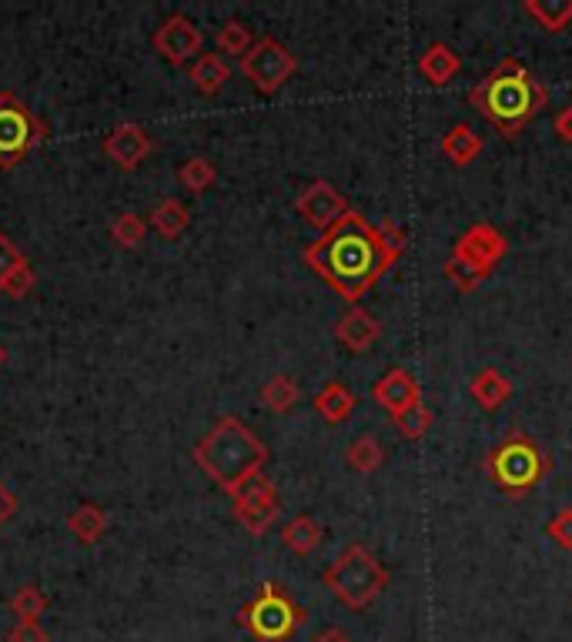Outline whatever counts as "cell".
I'll return each mask as SVG.
<instances>
[{
	"mask_svg": "<svg viewBox=\"0 0 572 642\" xmlns=\"http://www.w3.org/2000/svg\"><path fill=\"white\" fill-rule=\"evenodd\" d=\"M406 242L409 238L399 225L386 222L375 228L358 211H348L335 228L305 248L302 258L348 305H358V298L402 258Z\"/></svg>",
	"mask_w": 572,
	"mask_h": 642,
	"instance_id": "obj_1",
	"label": "cell"
},
{
	"mask_svg": "<svg viewBox=\"0 0 572 642\" xmlns=\"http://www.w3.org/2000/svg\"><path fill=\"white\" fill-rule=\"evenodd\" d=\"M469 104L505 137H519V131L549 104V88L529 74L515 58H502L472 91Z\"/></svg>",
	"mask_w": 572,
	"mask_h": 642,
	"instance_id": "obj_2",
	"label": "cell"
},
{
	"mask_svg": "<svg viewBox=\"0 0 572 642\" xmlns=\"http://www.w3.org/2000/svg\"><path fill=\"white\" fill-rule=\"evenodd\" d=\"M191 456H195L198 469L228 496H235L252 476H258L268 466V446L238 415L218 418Z\"/></svg>",
	"mask_w": 572,
	"mask_h": 642,
	"instance_id": "obj_3",
	"label": "cell"
},
{
	"mask_svg": "<svg viewBox=\"0 0 572 642\" xmlns=\"http://www.w3.org/2000/svg\"><path fill=\"white\" fill-rule=\"evenodd\" d=\"M321 582L341 599L348 609H368L381 592L389 589L392 575L389 569L375 559V552L361 542L345 546V552L325 569Z\"/></svg>",
	"mask_w": 572,
	"mask_h": 642,
	"instance_id": "obj_4",
	"label": "cell"
},
{
	"mask_svg": "<svg viewBox=\"0 0 572 642\" xmlns=\"http://www.w3.org/2000/svg\"><path fill=\"white\" fill-rule=\"evenodd\" d=\"M486 472L492 479V486L509 496V499H525L542 476L549 472V459L542 456V449L535 446L532 436L525 432H509L489 456H486Z\"/></svg>",
	"mask_w": 572,
	"mask_h": 642,
	"instance_id": "obj_5",
	"label": "cell"
},
{
	"mask_svg": "<svg viewBox=\"0 0 572 642\" xmlns=\"http://www.w3.org/2000/svg\"><path fill=\"white\" fill-rule=\"evenodd\" d=\"M238 622L258 639V642H288L295 629L305 622V609L275 582H265L262 592L242 609Z\"/></svg>",
	"mask_w": 572,
	"mask_h": 642,
	"instance_id": "obj_6",
	"label": "cell"
},
{
	"mask_svg": "<svg viewBox=\"0 0 572 642\" xmlns=\"http://www.w3.org/2000/svg\"><path fill=\"white\" fill-rule=\"evenodd\" d=\"M44 141V124L11 91L0 94V167H18Z\"/></svg>",
	"mask_w": 572,
	"mask_h": 642,
	"instance_id": "obj_7",
	"label": "cell"
},
{
	"mask_svg": "<svg viewBox=\"0 0 572 642\" xmlns=\"http://www.w3.org/2000/svg\"><path fill=\"white\" fill-rule=\"evenodd\" d=\"M298 71V58L275 38H262L252 44V51L242 58V74L262 91V94H278L292 74Z\"/></svg>",
	"mask_w": 572,
	"mask_h": 642,
	"instance_id": "obj_8",
	"label": "cell"
},
{
	"mask_svg": "<svg viewBox=\"0 0 572 642\" xmlns=\"http://www.w3.org/2000/svg\"><path fill=\"white\" fill-rule=\"evenodd\" d=\"M505 252H509V238H505L496 225L479 222V225H472V228L456 242L452 258H456L459 265H466L469 272H476L479 278H486V275L505 258Z\"/></svg>",
	"mask_w": 572,
	"mask_h": 642,
	"instance_id": "obj_9",
	"label": "cell"
},
{
	"mask_svg": "<svg viewBox=\"0 0 572 642\" xmlns=\"http://www.w3.org/2000/svg\"><path fill=\"white\" fill-rule=\"evenodd\" d=\"M232 499H235V519L245 526V532L265 536L278 522V512H282L278 509V492L262 472L252 476Z\"/></svg>",
	"mask_w": 572,
	"mask_h": 642,
	"instance_id": "obj_10",
	"label": "cell"
},
{
	"mask_svg": "<svg viewBox=\"0 0 572 642\" xmlns=\"http://www.w3.org/2000/svg\"><path fill=\"white\" fill-rule=\"evenodd\" d=\"M295 211L302 214L305 225H311L315 232L325 235L328 228H335V225L345 218L351 207H348L345 194H341L331 181L318 177V181H311V184L295 197Z\"/></svg>",
	"mask_w": 572,
	"mask_h": 642,
	"instance_id": "obj_11",
	"label": "cell"
},
{
	"mask_svg": "<svg viewBox=\"0 0 572 642\" xmlns=\"http://www.w3.org/2000/svg\"><path fill=\"white\" fill-rule=\"evenodd\" d=\"M154 51L174 64V68H184L187 61H198L202 58V48H205V34L198 31V24L184 18V14H171L167 21H161V28L154 31L151 38Z\"/></svg>",
	"mask_w": 572,
	"mask_h": 642,
	"instance_id": "obj_12",
	"label": "cell"
},
{
	"mask_svg": "<svg viewBox=\"0 0 572 642\" xmlns=\"http://www.w3.org/2000/svg\"><path fill=\"white\" fill-rule=\"evenodd\" d=\"M371 398L375 405L386 411L392 421L402 418L406 411L419 408L422 405V385L412 371L406 368H389L386 375H381L375 385H371Z\"/></svg>",
	"mask_w": 572,
	"mask_h": 642,
	"instance_id": "obj_13",
	"label": "cell"
},
{
	"mask_svg": "<svg viewBox=\"0 0 572 642\" xmlns=\"http://www.w3.org/2000/svg\"><path fill=\"white\" fill-rule=\"evenodd\" d=\"M104 154L121 167V171H134L147 154H151V137L141 124H118L108 137H104Z\"/></svg>",
	"mask_w": 572,
	"mask_h": 642,
	"instance_id": "obj_14",
	"label": "cell"
},
{
	"mask_svg": "<svg viewBox=\"0 0 572 642\" xmlns=\"http://www.w3.org/2000/svg\"><path fill=\"white\" fill-rule=\"evenodd\" d=\"M335 338H338L348 351L361 355V351H368V348L381 338V325H378V318H375L371 312H365L361 305H351V308L335 322Z\"/></svg>",
	"mask_w": 572,
	"mask_h": 642,
	"instance_id": "obj_15",
	"label": "cell"
},
{
	"mask_svg": "<svg viewBox=\"0 0 572 642\" xmlns=\"http://www.w3.org/2000/svg\"><path fill=\"white\" fill-rule=\"evenodd\" d=\"M419 71H422V78H426L432 88H446V84L462 71V58H459L449 44L436 41V44H429L426 54L419 58Z\"/></svg>",
	"mask_w": 572,
	"mask_h": 642,
	"instance_id": "obj_16",
	"label": "cell"
},
{
	"mask_svg": "<svg viewBox=\"0 0 572 642\" xmlns=\"http://www.w3.org/2000/svg\"><path fill=\"white\" fill-rule=\"evenodd\" d=\"M187 78H191V84H195V91H198V94L215 98V94L228 84L232 68L225 64V58H222V54H202L195 64H191Z\"/></svg>",
	"mask_w": 572,
	"mask_h": 642,
	"instance_id": "obj_17",
	"label": "cell"
},
{
	"mask_svg": "<svg viewBox=\"0 0 572 642\" xmlns=\"http://www.w3.org/2000/svg\"><path fill=\"white\" fill-rule=\"evenodd\" d=\"M469 391H472V398H476L486 411H496V408H502V405L512 398V381H509L499 368H482V371L469 381Z\"/></svg>",
	"mask_w": 572,
	"mask_h": 642,
	"instance_id": "obj_18",
	"label": "cell"
},
{
	"mask_svg": "<svg viewBox=\"0 0 572 642\" xmlns=\"http://www.w3.org/2000/svg\"><path fill=\"white\" fill-rule=\"evenodd\" d=\"M442 154L456 164V167H466V164H472L479 154H482V134H476L469 124H452L449 131H446V137H442Z\"/></svg>",
	"mask_w": 572,
	"mask_h": 642,
	"instance_id": "obj_19",
	"label": "cell"
},
{
	"mask_svg": "<svg viewBox=\"0 0 572 642\" xmlns=\"http://www.w3.org/2000/svg\"><path fill=\"white\" fill-rule=\"evenodd\" d=\"M355 401H358V398L348 391V385H341V381H328V385L315 395V411H318L328 425H341V421H348V418H351Z\"/></svg>",
	"mask_w": 572,
	"mask_h": 642,
	"instance_id": "obj_20",
	"label": "cell"
},
{
	"mask_svg": "<svg viewBox=\"0 0 572 642\" xmlns=\"http://www.w3.org/2000/svg\"><path fill=\"white\" fill-rule=\"evenodd\" d=\"M522 11L549 34H562L572 24V0H525Z\"/></svg>",
	"mask_w": 572,
	"mask_h": 642,
	"instance_id": "obj_21",
	"label": "cell"
},
{
	"mask_svg": "<svg viewBox=\"0 0 572 642\" xmlns=\"http://www.w3.org/2000/svg\"><path fill=\"white\" fill-rule=\"evenodd\" d=\"M151 225H154V232H157L161 238L174 242V238H181V235L187 232V225H191V211L184 207V201L164 197V201L151 211Z\"/></svg>",
	"mask_w": 572,
	"mask_h": 642,
	"instance_id": "obj_22",
	"label": "cell"
},
{
	"mask_svg": "<svg viewBox=\"0 0 572 642\" xmlns=\"http://www.w3.org/2000/svg\"><path fill=\"white\" fill-rule=\"evenodd\" d=\"M104 529H108V516H104V509L94 506V502H81V506L68 516V532H71L78 542H84V546H94V542L104 536Z\"/></svg>",
	"mask_w": 572,
	"mask_h": 642,
	"instance_id": "obj_23",
	"label": "cell"
},
{
	"mask_svg": "<svg viewBox=\"0 0 572 642\" xmlns=\"http://www.w3.org/2000/svg\"><path fill=\"white\" fill-rule=\"evenodd\" d=\"M325 539V529L318 526V519L311 516H295L285 529H282V542L295 552V556H311Z\"/></svg>",
	"mask_w": 572,
	"mask_h": 642,
	"instance_id": "obj_24",
	"label": "cell"
},
{
	"mask_svg": "<svg viewBox=\"0 0 572 642\" xmlns=\"http://www.w3.org/2000/svg\"><path fill=\"white\" fill-rule=\"evenodd\" d=\"M348 466L358 472V476H371L381 469V462H386V449H381V442L375 436H358L351 446H348Z\"/></svg>",
	"mask_w": 572,
	"mask_h": 642,
	"instance_id": "obj_25",
	"label": "cell"
},
{
	"mask_svg": "<svg viewBox=\"0 0 572 642\" xmlns=\"http://www.w3.org/2000/svg\"><path fill=\"white\" fill-rule=\"evenodd\" d=\"M262 401H265V408L275 411V415L292 411L295 401H298V385H295V378H292V375H272V378L262 385Z\"/></svg>",
	"mask_w": 572,
	"mask_h": 642,
	"instance_id": "obj_26",
	"label": "cell"
},
{
	"mask_svg": "<svg viewBox=\"0 0 572 642\" xmlns=\"http://www.w3.org/2000/svg\"><path fill=\"white\" fill-rule=\"evenodd\" d=\"M177 181H181V187H187L191 194H205V191L218 181V171H215V164H212L208 157L195 154V157H187V161L181 164Z\"/></svg>",
	"mask_w": 572,
	"mask_h": 642,
	"instance_id": "obj_27",
	"label": "cell"
},
{
	"mask_svg": "<svg viewBox=\"0 0 572 642\" xmlns=\"http://www.w3.org/2000/svg\"><path fill=\"white\" fill-rule=\"evenodd\" d=\"M215 44L222 54H235V58H245L252 51V28L242 24V21H225L215 34Z\"/></svg>",
	"mask_w": 572,
	"mask_h": 642,
	"instance_id": "obj_28",
	"label": "cell"
},
{
	"mask_svg": "<svg viewBox=\"0 0 572 642\" xmlns=\"http://www.w3.org/2000/svg\"><path fill=\"white\" fill-rule=\"evenodd\" d=\"M48 609V599L38 585H21L11 599V612L18 615V622H38Z\"/></svg>",
	"mask_w": 572,
	"mask_h": 642,
	"instance_id": "obj_29",
	"label": "cell"
},
{
	"mask_svg": "<svg viewBox=\"0 0 572 642\" xmlns=\"http://www.w3.org/2000/svg\"><path fill=\"white\" fill-rule=\"evenodd\" d=\"M144 235H147V225H144V218H137V214H121V218L111 225V242L118 245V248H137L141 242H144Z\"/></svg>",
	"mask_w": 572,
	"mask_h": 642,
	"instance_id": "obj_30",
	"label": "cell"
},
{
	"mask_svg": "<svg viewBox=\"0 0 572 642\" xmlns=\"http://www.w3.org/2000/svg\"><path fill=\"white\" fill-rule=\"evenodd\" d=\"M396 428L402 432V439L419 442V439H426V432L432 428V411H429L426 405H419V408L406 411L402 418H396Z\"/></svg>",
	"mask_w": 572,
	"mask_h": 642,
	"instance_id": "obj_31",
	"label": "cell"
},
{
	"mask_svg": "<svg viewBox=\"0 0 572 642\" xmlns=\"http://www.w3.org/2000/svg\"><path fill=\"white\" fill-rule=\"evenodd\" d=\"M28 265V258H24V252L8 238V235H0V285H4L18 268H24Z\"/></svg>",
	"mask_w": 572,
	"mask_h": 642,
	"instance_id": "obj_32",
	"label": "cell"
},
{
	"mask_svg": "<svg viewBox=\"0 0 572 642\" xmlns=\"http://www.w3.org/2000/svg\"><path fill=\"white\" fill-rule=\"evenodd\" d=\"M545 532H549V539H552L559 549L572 552V509L555 512V516H552V522L545 526Z\"/></svg>",
	"mask_w": 572,
	"mask_h": 642,
	"instance_id": "obj_33",
	"label": "cell"
},
{
	"mask_svg": "<svg viewBox=\"0 0 572 642\" xmlns=\"http://www.w3.org/2000/svg\"><path fill=\"white\" fill-rule=\"evenodd\" d=\"M34 285H38V275H34L31 265H24V268H18L4 285H0V292H4L8 298H24V295L34 292Z\"/></svg>",
	"mask_w": 572,
	"mask_h": 642,
	"instance_id": "obj_34",
	"label": "cell"
},
{
	"mask_svg": "<svg viewBox=\"0 0 572 642\" xmlns=\"http://www.w3.org/2000/svg\"><path fill=\"white\" fill-rule=\"evenodd\" d=\"M442 275H446V278H449V282H452V285H456V288L462 292V295L476 292V288H479V282H482V278H479L476 272H469V268H466V265H459L456 258H449V262H446Z\"/></svg>",
	"mask_w": 572,
	"mask_h": 642,
	"instance_id": "obj_35",
	"label": "cell"
},
{
	"mask_svg": "<svg viewBox=\"0 0 572 642\" xmlns=\"http://www.w3.org/2000/svg\"><path fill=\"white\" fill-rule=\"evenodd\" d=\"M8 642H48V632L41 622H18L8 632Z\"/></svg>",
	"mask_w": 572,
	"mask_h": 642,
	"instance_id": "obj_36",
	"label": "cell"
},
{
	"mask_svg": "<svg viewBox=\"0 0 572 642\" xmlns=\"http://www.w3.org/2000/svg\"><path fill=\"white\" fill-rule=\"evenodd\" d=\"M552 131L559 134V141H562V144H572V104H569V108H562V111L555 114Z\"/></svg>",
	"mask_w": 572,
	"mask_h": 642,
	"instance_id": "obj_37",
	"label": "cell"
},
{
	"mask_svg": "<svg viewBox=\"0 0 572 642\" xmlns=\"http://www.w3.org/2000/svg\"><path fill=\"white\" fill-rule=\"evenodd\" d=\"M14 512H18V499H14L4 486H0V526L11 522V519H14Z\"/></svg>",
	"mask_w": 572,
	"mask_h": 642,
	"instance_id": "obj_38",
	"label": "cell"
},
{
	"mask_svg": "<svg viewBox=\"0 0 572 642\" xmlns=\"http://www.w3.org/2000/svg\"><path fill=\"white\" fill-rule=\"evenodd\" d=\"M311 642H351V639H348V632H341V629H325V632H318Z\"/></svg>",
	"mask_w": 572,
	"mask_h": 642,
	"instance_id": "obj_39",
	"label": "cell"
},
{
	"mask_svg": "<svg viewBox=\"0 0 572 642\" xmlns=\"http://www.w3.org/2000/svg\"><path fill=\"white\" fill-rule=\"evenodd\" d=\"M4 361H8V348H4V345H0V365H4Z\"/></svg>",
	"mask_w": 572,
	"mask_h": 642,
	"instance_id": "obj_40",
	"label": "cell"
}]
</instances>
